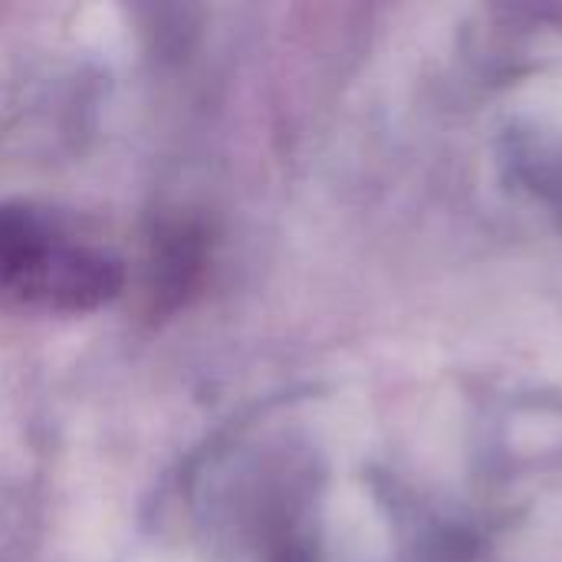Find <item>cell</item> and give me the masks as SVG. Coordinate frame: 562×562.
Wrapping results in <instances>:
<instances>
[{
  "mask_svg": "<svg viewBox=\"0 0 562 562\" xmlns=\"http://www.w3.org/2000/svg\"><path fill=\"white\" fill-rule=\"evenodd\" d=\"M125 286L122 257L76 221L26 201L0 204V306L82 316Z\"/></svg>",
  "mask_w": 562,
  "mask_h": 562,
  "instance_id": "6da1fadb",
  "label": "cell"
}]
</instances>
